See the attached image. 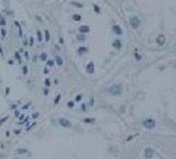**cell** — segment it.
<instances>
[{"mask_svg": "<svg viewBox=\"0 0 176 159\" xmlns=\"http://www.w3.org/2000/svg\"><path fill=\"white\" fill-rule=\"evenodd\" d=\"M109 93H110L112 96H117V94L122 93V87H120L119 84H113V85L109 87Z\"/></svg>", "mask_w": 176, "mask_h": 159, "instance_id": "6da1fadb", "label": "cell"}, {"mask_svg": "<svg viewBox=\"0 0 176 159\" xmlns=\"http://www.w3.org/2000/svg\"><path fill=\"white\" fill-rule=\"evenodd\" d=\"M129 24H131V27H132V28H138V27L141 25V19L138 18V16H131V18H129Z\"/></svg>", "mask_w": 176, "mask_h": 159, "instance_id": "7a4b0ae2", "label": "cell"}, {"mask_svg": "<svg viewBox=\"0 0 176 159\" xmlns=\"http://www.w3.org/2000/svg\"><path fill=\"white\" fill-rule=\"evenodd\" d=\"M142 125H144L145 128H153L154 125H156V121H154V119H151V118H147V119H144V121H142Z\"/></svg>", "mask_w": 176, "mask_h": 159, "instance_id": "3957f363", "label": "cell"}, {"mask_svg": "<svg viewBox=\"0 0 176 159\" xmlns=\"http://www.w3.org/2000/svg\"><path fill=\"white\" fill-rule=\"evenodd\" d=\"M59 124L63 125V127H66V128H70V127H72V124H70L66 118H60V119H59Z\"/></svg>", "mask_w": 176, "mask_h": 159, "instance_id": "277c9868", "label": "cell"}, {"mask_svg": "<svg viewBox=\"0 0 176 159\" xmlns=\"http://www.w3.org/2000/svg\"><path fill=\"white\" fill-rule=\"evenodd\" d=\"M113 47L116 49V50H120V49H122V43H120V40H119V38L113 41Z\"/></svg>", "mask_w": 176, "mask_h": 159, "instance_id": "5b68a950", "label": "cell"}, {"mask_svg": "<svg viewBox=\"0 0 176 159\" xmlns=\"http://www.w3.org/2000/svg\"><path fill=\"white\" fill-rule=\"evenodd\" d=\"M87 72L88 74H94V63H92V62H90V63L87 65Z\"/></svg>", "mask_w": 176, "mask_h": 159, "instance_id": "8992f818", "label": "cell"}, {"mask_svg": "<svg viewBox=\"0 0 176 159\" xmlns=\"http://www.w3.org/2000/svg\"><path fill=\"white\" fill-rule=\"evenodd\" d=\"M164 41H166V37H164L163 34H160V35L157 37V44H160V46H161V44H163Z\"/></svg>", "mask_w": 176, "mask_h": 159, "instance_id": "52a82bcc", "label": "cell"}, {"mask_svg": "<svg viewBox=\"0 0 176 159\" xmlns=\"http://www.w3.org/2000/svg\"><path fill=\"white\" fill-rule=\"evenodd\" d=\"M113 31L116 32L117 35H122V32H123V31H122V28H120L119 25H113Z\"/></svg>", "mask_w": 176, "mask_h": 159, "instance_id": "ba28073f", "label": "cell"}, {"mask_svg": "<svg viewBox=\"0 0 176 159\" xmlns=\"http://www.w3.org/2000/svg\"><path fill=\"white\" fill-rule=\"evenodd\" d=\"M79 31L81 32H88V31H90V27H88V25H82L81 28H79Z\"/></svg>", "mask_w": 176, "mask_h": 159, "instance_id": "9c48e42d", "label": "cell"}, {"mask_svg": "<svg viewBox=\"0 0 176 159\" xmlns=\"http://www.w3.org/2000/svg\"><path fill=\"white\" fill-rule=\"evenodd\" d=\"M153 155H154V152H153L151 149H147V150H145V156H147V158H153Z\"/></svg>", "mask_w": 176, "mask_h": 159, "instance_id": "30bf717a", "label": "cell"}, {"mask_svg": "<svg viewBox=\"0 0 176 159\" xmlns=\"http://www.w3.org/2000/svg\"><path fill=\"white\" fill-rule=\"evenodd\" d=\"M87 50H88L87 47H79L78 49V54H84V53H87Z\"/></svg>", "mask_w": 176, "mask_h": 159, "instance_id": "8fae6325", "label": "cell"}, {"mask_svg": "<svg viewBox=\"0 0 176 159\" xmlns=\"http://www.w3.org/2000/svg\"><path fill=\"white\" fill-rule=\"evenodd\" d=\"M72 18H73V21H81V15H78V13H75V15L72 16Z\"/></svg>", "mask_w": 176, "mask_h": 159, "instance_id": "7c38bea8", "label": "cell"}, {"mask_svg": "<svg viewBox=\"0 0 176 159\" xmlns=\"http://www.w3.org/2000/svg\"><path fill=\"white\" fill-rule=\"evenodd\" d=\"M44 35H46V40H47V41H48V40H50V32H48L47 30H46V31H44Z\"/></svg>", "mask_w": 176, "mask_h": 159, "instance_id": "4fadbf2b", "label": "cell"}, {"mask_svg": "<svg viewBox=\"0 0 176 159\" xmlns=\"http://www.w3.org/2000/svg\"><path fill=\"white\" fill-rule=\"evenodd\" d=\"M56 63H57V65H62V63H63L62 58H59V56H57V58H56Z\"/></svg>", "mask_w": 176, "mask_h": 159, "instance_id": "5bb4252c", "label": "cell"}, {"mask_svg": "<svg viewBox=\"0 0 176 159\" xmlns=\"http://www.w3.org/2000/svg\"><path fill=\"white\" fill-rule=\"evenodd\" d=\"M84 122H88V124H91V122H94V119H92V118H85V119H84Z\"/></svg>", "mask_w": 176, "mask_h": 159, "instance_id": "9a60e30c", "label": "cell"}, {"mask_svg": "<svg viewBox=\"0 0 176 159\" xmlns=\"http://www.w3.org/2000/svg\"><path fill=\"white\" fill-rule=\"evenodd\" d=\"M47 59V54L46 53H41V61H46Z\"/></svg>", "mask_w": 176, "mask_h": 159, "instance_id": "2e32d148", "label": "cell"}, {"mask_svg": "<svg viewBox=\"0 0 176 159\" xmlns=\"http://www.w3.org/2000/svg\"><path fill=\"white\" fill-rule=\"evenodd\" d=\"M135 59H136V61H138V62L141 61V56H139V54H138V53H136V52H135Z\"/></svg>", "mask_w": 176, "mask_h": 159, "instance_id": "e0dca14e", "label": "cell"}, {"mask_svg": "<svg viewBox=\"0 0 176 159\" xmlns=\"http://www.w3.org/2000/svg\"><path fill=\"white\" fill-rule=\"evenodd\" d=\"M73 6H76V8H82V4L78 3V2H73Z\"/></svg>", "mask_w": 176, "mask_h": 159, "instance_id": "ac0fdd59", "label": "cell"}, {"mask_svg": "<svg viewBox=\"0 0 176 159\" xmlns=\"http://www.w3.org/2000/svg\"><path fill=\"white\" fill-rule=\"evenodd\" d=\"M94 10H95V12H97V13H100V8H98V6H97V4H94Z\"/></svg>", "mask_w": 176, "mask_h": 159, "instance_id": "d6986e66", "label": "cell"}, {"mask_svg": "<svg viewBox=\"0 0 176 159\" xmlns=\"http://www.w3.org/2000/svg\"><path fill=\"white\" fill-rule=\"evenodd\" d=\"M78 40L79 41H84L85 40V35H78Z\"/></svg>", "mask_w": 176, "mask_h": 159, "instance_id": "ffe728a7", "label": "cell"}, {"mask_svg": "<svg viewBox=\"0 0 176 159\" xmlns=\"http://www.w3.org/2000/svg\"><path fill=\"white\" fill-rule=\"evenodd\" d=\"M75 99H76L78 102H79V100H82V94H76V97H75Z\"/></svg>", "mask_w": 176, "mask_h": 159, "instance_id": "44dd1931", "label": "cell"}, {"mask_svg": "<svg viewBox=\"0 0 176 159\" xmlns=\"http://www.w3.org/2000/svg\"><path fill=\"white\" fill-rule=\"evenodd\" d=\"M68 106H69V108H73V102L69 100V102H68Z\"/></svg>", "mask_w": 176, "mask_h": 159, "instance_id": "7402d4cb", "label": "cell"}, {"mask_svg": "<svg viewBox=\"0 0 176 159\" xmlns=\"http://www.w3.org/2000/svg\"><path fill=\"white\" fill-rule=\"evenodd\" d=\"M18 153H26V150H25V149H19Z\"/></svg>", "mask_w": 176, "mask_h": 159, "instance_id": "603a6c76", "label": "cell"}, {"mask_svg": "<svg viewBox=\"0 0 176 159\" xmlns=\"http://www.w3.org/2000/svg\"><path fill=\"white\" fill-rule=\"evenodd\" d=\"M22 71H24V74H26V72H28V68L24 66V68H22Z\"/></svg>", "mask_w": 176, "mask_h": 159, "instance_id": "cb8c5ba5", "label": "cell"}]
</instances>
